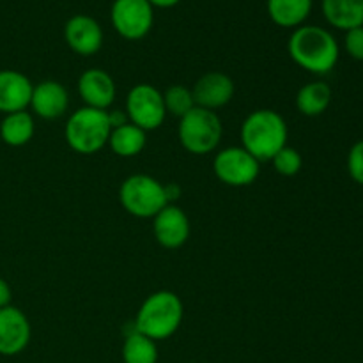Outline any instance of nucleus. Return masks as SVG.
Masks as SVG:
<instances>
[{
	"label": "nucleus",
	"mask_w": 363,
	"mask_h": 363,
	"mask_svg": "<svg viewBox=\"0 0 363 363\" xmlns=\"http://www.w3.org/2000/svg\"><path fill=\"white\" fill-rule=\"evenodd\" d=\"M287 52L294 64L312 74H328L337 66L340 55L335 35L319 25L294 28L287 41Z\"/></svg>",
	"instance_id": "nucleus-1"
},
{
	"label": "nucleus",
	"mask_w": 363,
	"mask_h": 363,
	"mask_svg": "<svg viewBox=\"0 0 363 363\" xmlns=\"http://www.w3.org/2000/svg\"><path fill=\"white\" fill-rule=\"evenodd\" d=\"M287 137L286 121L275 110H255L241 124V147L259 162H272L273 156L287 145Z\"/></svg>",
	"instance_id": "nucleus-2"
},
{
	"label": "nucleus",
	"mask_w": 363,
	"mask_h": 363,
	"mask_svg": "<svg viewBox=\"0 0 363 363\" xmlns=\"http://www.w3.org/2000/svg\"><path fill=\"white\" fill-rule=\"evenodd\" d=\"M184 307L172 291H156L142 301L135 318V330L151 340L170 339L183 323Z\"/></svg>",
	"instance_id": "nucleus-3"
},
{
	"label": "nucleus",
	"mask_w": 363,
	"mask_h": 363,
	"mask_svg": "<svg viewBox=\"0 0 363 363\" xmlns=\"http://www.w3.org/2000/svg\"><path fill=\"white\" fill-rule=\"evenodd\" d=\"M112 123L108 110L82 106L69 116L64 130L67 145L78 155H96L108 144Z\"/></svg>",
	"instance_id": "nucleus-4"
},
{
	"label": "nucleus",
	"mask_w": 363,
	"mask_h": 363,
	"mask_svg": "<svg viewBox=\"0 0 363 363\" xmlns=\"http://www.w3.org/2000/svg\"><path fill=\"white\" fill-rule=\"evenodd\" d=\"M119 202L124 211L137 218H155L169 202L167 188L156 177L133 174L119 186Z\"/></svg>",
	"instance_id": "nucleus-5"
},
{
	"label": "nucleus",
	"mask_w": 363,
	"mask_h": 363,
	"mask_svg": "<svg viewBox=\"0 0 363 363\" xmlns=\"http://www.w3.org/2000/svg\"><path fill=\"white\" fill-rule=\"evenodd\" d=\"M177 137L181 145L191 155H209L216 151L223 137V124L216 112L195 106L179 119Z\"/></svg>",
	"instance_id": "nucleus-6"
},
{
	"label": "nucleus",
	"mask_w": 363,
	"mask_h": 363,
	"mask_svg": "<svg viewBox=\"0 0 363 363\" xmlns=\"http://www.w3.org/2000/svg\"><path fill=\"white\" fill-rule=\"evenodd\" d=\"M213 170L218 181L227 186L243 188L255 183L261 172V162L255 160L247 149L230 145L216 152Z\"/></svg>",
	"instance_id": "nucleus-7"
},
{
	"label": "nucleus",
	"mask_w": 363,
	"mask_h": 363,
	"mask_svg": "<svg viewBox=\"0 0 363 363\" xmlns=\"http://www.w3.org/2000/svg\"><path fill=\"white\" fill-rule=\"evenodd\" d=\"M126 117L131 124L144 130H158L167 117L163 94L149 84H138L126 96Z\"/></svg>",
	"instance_id": "nucleus-8"
},
{
	"label": "nucleus",
	"mask_w": 363,
	"mask_h": 363,
	"mask_svg": "<svg viewBox=\"0 0 363 363\" xmlns=\"http://www.w3.org/2000/svg\"><path fill=\"white\" fill-rule=\"evenodd\" d=\"M110 20L121 38L138 41L145 38L155 23V7L147 0H113Z\"/></svg>",
	"instance_id": "nucleus-9"
},
{
	"label": "nucleus",
	"mask_w": 363,
	"mask_h": 363,
	"mask_svg": "<svg viewBox=\"0 0 363 363\" xmlns=\"http://www.w3.org/2000/svg\"><path fill=\"white\" fill-rule=\"evenodd\" d=\"M64 41L77 55L91 57L103 46V28L89 14H74L64 25Z\"/></svg>",
	"instance_id": "nucleus-10"
},
{
	"label": "nucleus",
	"mask_w": 363,
	"mask_h": 363,
	"mask_svg": "<svg viewBox=\"0 0 363 363\" xmlns=\"http://www.w3.org/2000/svg\"><path fill=\"white\" fill-rule=\"evenodd\" d=\"M32 328L27 315L18 307L0 308V354L16 357L30 342Z\"/></svg>",
	"instance_id": "nucleus-11"
},
{
	"label": "nucleus",
	"mask_w": 363,
	"mask_h": 363,
	"mask_svg": "<svg viewBox=\"0 0 363 363\" xmlns=\"http://www.w3.org/2000/svg\"><path fill=\"white\" fill-rule=\"evenodd\" d=\"M152 234L163 248H181L190 238V220L176 204H167L152 218Z\"/></svg>",
	"instance_id": "nucleus-12"
},
{
	"label": "nucleus",
	"mask_w": 363,
	"mask_h": 363,
	"mask_svg": "<svg viewBox=\"0 0 363 363\" xmlns=\"http://www.w3.org/2000/svg\"><path fill=\"white\" fill-rule=\"evenodd\" d=\"M234 91H236V87H234L233 78L227 77L225 73H220V71L202 74L191 87L195 106L213 110V112L216 108L229 105L234 98Z\"/></svg>",
	"instance_id": "nucleus-13"
},
{
	"label": "nucleus",
	"mask_w": 363,
	"mask_h": 363,
	"mask_svg": "<svg viewBox=\"0 0 363 363\" xmlns=\"http://www.w3.org/2000/svg\"><path fill=\"white\" fill-rule=\"evenodd\" d=\"M77 87L82 101L91 108L108 110L116 101V82L105 69H99V67L84 71L78 78Z\"/></svg>",
	"instance_id": "nucleus-14"
},
{
	"label": "nucleus",
	"mask_w": 363,
	"mask_h": 363,
	"mask_svg": "<svg viewBox=\"0 0 363 363\" xmlns=\"http://www.w3.org/2000/svg\"><path fill=\"white\" fill-rule=\"evenodd\" d=\"M32 112L46 121H53L62 117L69 106V96L66 87L55 80H45L34 85L30 96Z\"/></svg>",
	"instance_id": "nucleus-15"
},
{
	"label": "nucleus",
	"mask_w": 363,
	"mask_h": 363,
	"mask_svg": "<svg viewBox=\"0 0 363 363\" xmlns=\"http://www.w3.org/2000/svg\"><path fill=\"white\" fill-rule=\"evenodd\" d=\"M32 82L16 69H0V112L4 116L27 110L30 105Z\"/></svg>",
	"instance_id": "nucleus-16"
},
{
	"label": "nucleus",
	"mask_w": 363,
	"mask_h": 363,
	"mask_svg": "<svg viewBox=\"0 0 363 363\" xmlns=\"http://www.w3.org/2000/svg\"><path fill=\"white\" fill-rule=\"evenodd\" d=\"M321 9L325 20L339 30L363 25V0H323Z\"/></svg>",
	"instance_id": "nucleus-17"
},
{
	"label": "nucleus",
	"mask_w": 363,
	"mask_h": 363,
	"mask_svg": "<svg viewBox=\"0 0 363 363\" xmlns=\"http://www.w3.org/2000/svg\"><path fill=\"white\" fill-rule=\"evenodd\" d=\"M35 133V123L27 110L7 113L0 123V138L9 147H23Z\"/></svg>",
	"instance_id": "nucleus-18"
},
{
	"label": "nucleus",
	"mask_w": 363,
	"mask_h": 363,
	"mask_svg": "<svg viewBox=\"0 0 363 363\" xmlns=\"http://www.w3.org/2000/svg\"><path fill=\"white\" fill-rule=\"evenodd\" d=\"M268 14L272 21L284 28H298L305 25L312 11V0H268Z\"/></svg>",
	"instance_id": "nucleus-19"
},
{
	"label": "nucleus",
	"mask_w": 363,
	"mask_h": 363,
	"mask_svg": "<svg viewBox=\"0 0 363 363\" xmlns=\"http://www.w3.org/2000/svg\"><path fill=\"white\" fill-rule=\"evenodd\" d=\"M147 142V135L144 130L131 124L130 121L121 126L112 128L108 138V145L113 151V155L121 156V158H133L138 156L145 147Z\"/></svg>",
	"instance_id": "nucleus-20"
},
{
	"label": "nucleus",
	"mask_w": 363,
	"mask_h": 363,
	"mask_svg": "<svg viewBox=\"0 0 363 363\" xmlns=\"http://www.w3.org/2000/svg\"><path fill=\"white\" fill-rule=\"evenodd\" d=\"M332 103V89L325 82H311L305 84L296 94V108L301 116L318 117L326 112Z\"/></svg>",
	"instance_id": "nucleus-21"
},
{
	"label": "nucleus",
	"mask_w": 363,
	"mask_h": 363,
	"mask_svg": "<svg viewBox=\"0 0 363 363\" xmlns=\"http://www.w3.org/2000/svg\"><path fill=\"white\" fill-rule=\"evenodd\" d=\"M123 360L124 363H156L158 362L156 342L133 330L124 339Z\"/></svg>",
	"instance_id": "nucleus-22"
},
{
	"label": "nucleus",
	"mask_w": 363,
	"mask_h": 363,
	"mask_svg": "<svg viewBox=\"0 0 363 363\" xmlns=\"http://www.w3.org/2000/svg\"><path fill=\"white\" fill-rule=\"evenodd\" d=\"M162 94L167 113L177 117V119H181L190 110L195 108V99L194 94H191V89L184 87V85H170Z\"/></svg>",
	"instance_id": "nucleus-23"
},
{
	"label": "nucleus",
	"mask_w": 363,
	"mask_h": 363,
	"mask_svg": "<svg viewBox=\"0 0 363 363\" xmlns=\"http://www.w3.org/2000/svg\"><path fill=\"white\" fill-rule=\"evenodd\" d=\"M272 165L273 169H275V172L280 174V176L293 177L301 170V167H303V160H301V155L296 151V149L286 145V147L280 149V151L273 156Z\"/></svg>",
	"instance_id": "nucleus-24"
},
{
	"label": "nucleus",
	"mask_w": 363,
	"mask_h": 363,
	"mask_svg": "<svg viewBox=\"0 0 363 363\" xmlns=\"http://www.w3.org/2000/svg\"><path fill=\"white\" fill-rule=\"evenodd\" d=\"M347 172L354 183L363 186V138L353 144L347 152Z\"/></svg>",
	"instance_id": "nucleus-25"
},
{
	"label": "nucleus",
	"mask_w": 363,
	"mask_h": 363,
	"mask_svg": "<svg viewBox=\"0 0 363 363\" xmlns=\"http://www.w3.org/2000/svg\"><path fill=\"white\" fill-rule=\"evenodd\" d=\"M344 48L351 59L363 62V25L362 27L351 28L344 35Z\"/></svg>",
	"instance_id": "nucleus-26"
},
{
	"label": "nucleus",
	"mask_w": 363,
	"mask_h": 363,
	"mask_svg": "<svg viewBox=\"0 0 363 363\" xmlns=\"http://www.w3.org/2000/svg\"><path fill=\"white\" fill-rule=\"evenodd\" d=\"M11 300H13V291H11V286L2 279V277H0V308L11 305Z\"/></svg>",
	"instance_id": "nucleus-27"
},
{
	"label": "nucleus",
	"mask_w": 363,
	"mask_h": 363,
	"mask_svg": "<svg viewBox=\"0 0 363 363\" xmlns=\"http://www.w3.org/2000/svg\"><path fill=\"white\" fill-rule=\"evenodd\" d=\"M147 2L151 4L152 7H162V9H165V7L177 6V4H179L181 0H147Z\"/></svg>",
	"instance_id": "nucleus-28"
}]
</instances>
